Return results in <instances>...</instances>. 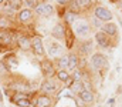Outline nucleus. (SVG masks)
<instances>
[{
  "label": "nucleus",
  "instance_id": "nucleus-16",
  "mask_svg": "<svg viewBox=\"0 0 122 107\" xmlns=\"http://www.w3.org/2000/svg\"><path fill=\"white\" fill-rule=\"evenodd\" d=\"M61 51V46L60 44H57V43H53V44H50V49H48V53H50V56H58Z\"/></svg>",
  "mask_w": 122,
  "mask_h": 107
},
{
  "label": "nucleus",
  "instance_id": "nucleus-24",
  "mask_svg": "<svg viewBox=\"0 0 122 107\" xmlns=\"http://www.w3.org/2000/svg\"><path fill=\"white\" fill-rule=\"evenodd\" d=\"M57 77L60 79L61 81H67V80L70 79L68 73H67V71H64V70H60V71H58V73H57Z\"/></svg>",
  "mask_w": 122,
  "mask_h": 107
},
{
  "label": "nucleus",
  "instance_id": "nucleus-6",
  "mask_svg": "<svg viewBox=\"0 0 122 107\" xmlns=\"http://www.w3.org/2000/svg\"><path fill=\"white\" fill-rule=\"evenodd\" d=\"M41 70H43V73L48 77H51L53 74H54V67H53V64H51V62L50 60H43L41 62Z\"/></svg>",
  "mask_w": 122,
  "mask_h": 107
},
{
  "label": "nucleus",
  "instance_id": "nucleus-31",
  "mask_svg": "<svg viewBox=\"0 0 122 107\" xmlns=\"http://www.w3.org/2000/svg\"><path fill=\"white\" fill-rule=\"evenodd\" d=\"M111 1H118V0H111Z\"/></svg>",
  "mask_w": 122,
  "mask_h": 107
},
{
  "label": "nucleus",
  "instance_id": "nucleus-8",
  "mask_svg": "<svg viewBox=\"0 0 122 107\" xmlns=\"http://www.w3.org/2000/svg\"><path fill=\"white\" fill-rule=\"evenodd\" d=\"M41 90L44 93H54L57 90V84L54 81H51V80H46L43 83V86H41Z\"/></svg>",
  "mask_w": 122,
  "mask_h": 107
},
{
  "label": "nucleus",
  "instance_id": "nucleus-14",
  "mask_svg": "<svg viewBox=\"0 0 122 107\" xmlns=\"http://www.w3.org/2000/svg\"><path fill=\"white\" fill-rule=\"evenodd\" d=\"M102 33H105V34H109V36L117 34V26H115L114 23L104 24V26H102Z\"/></svg>",
  "mask_w": 122,
  "mask_h": 107
},
{
  "label": "nucleus",
  "instance_id": "nucleus-10",
  "mask_svg": "<svg viewBox=\"0 0 122 107\" xmlns=\"http://www.w3.org/2000/svg\"><path fill=\"white\" fill-rule=\"evenodd\" d=\"M53 36L56 37V39H64L65 37V29H64V26L62 24H56L54 27H53Z\"/></svg>",
  "mask_w": 122,
  "mask_h": 107
},
{
  "label": "nucleus",
  "instance_id": "nucleus-11",
  "mask_svg": "<svg viewBox=\"0 0 122 107\" xmlns=\"http://www.w3.org/2000/svg\"><path fill=\"white\" fill-rule=\"evenodd\" d=\"M78 96H80V99H81L84 103H85V101H87V103H91L92 100H94V94H92L91 90H88V89H84Z\"/></svg>",
  "mask_w": 122,
  "mask_h": 107
},
{
  "label": "nucleus",
  "instance_id": "nucleus-29",
  "mask_svg": "<svg viewBox=\"0 0 122 107\" xmlns=\"http://www.w3.org/2000/svg\"><path fill=\"white\" fill-rule=\"evenodd\" d=\"M57 3H58V4H61V6H64V4L67 3V0H57Z\"/></svg>",
  "mask_w": 122,
  "mask_h": 107
},
{
  "label": "nucleus",
  "instance_id": "nucleus-13",
  "mask_svg": "<svg viewBox=\"0 0 122 107\" xmlns=\"http://www.w3.org/2000/svg\"><path fill=\"white\" fill-rule=\"evenodd\" d=\"M14 101H16V104L19 107H30L31 106V101L27 97H24V96H17V97H14Z\"/></svg>",
  "mask_w": 122,
  "mask_h": 107
},
{
  "label": "nucleus",
  "instance_id": "nucleus-23",
  "mask_svg": "<svg viewBox=\"0 0 122 107\" xmlns=\"http://www.w3.org/2000/svg\"><path fill=\"white\" fill-rule=\"evenodd\" d=\"M9 24H10L9 19H6V17H0V30H6V29L9 27Z\"/></svg>",
  "mask_w": 122,
  "mask_h": 107
},
{
  "label": "nucleus",
  "instance_id": "nucleus-26",
  "mask_svg": "<svg viewBox=\"0 0 122 107\" xmlns=\"http://www.w3.org/2000/svg\"><path fill=\"white\" fill-rule=\"evenodd\" d=\"M10 6H11L14 10H19L20 6H21V0H10Z\"/></svg>",
  "mask_w": 122,
  "mask_h": 107
},
{
  "label": "nucleus",
  "instance_id": "nucleus-1",
  "mask_svg": "<svg viewBox=\"0 0 122 107\" xmlns=\"http://www.w3.org/2000/svg\"><path fill=\"white\" fill-rule=\"evenodd\" d=\"M74 32L78 36H87L90 33V24L84 20H78L74 23Z\"/></svg>",
  "mask_w": 122,
  "mask_h": 107
},
{
  "label": "nucleus",
  "instance_id": "nucleus-28",
  "mask_svg": "<svg viewBox=\"0 0 122 107\" xmlns=\"http://www.w3.org/2000/svg\"><path fill=\"white\" fill-rule=\"evenodd\" d=\"M75 101H77V106H78V107H82V106H84V101H82L80 97H78V99H75Z\"/></svg>",
  "mask_w": 122,
  "mask_h": 107
},
{
  "label": "nucleus",
  "instance_id": "nucleus-18",
  "mask_svg": "<svg viewBox=\"0 0 122 107\" xmlns=\"http://www.w3.org/2000/svg\"><path fill=\"white\" fill-rule=\"evenodd\" d=\"M84 90V84H82V81H75L74 80V83H72V87H71V91H75V93H81Z\"/></svg>",
  "mask_w": 122,
  "mask_h": 107
},
{
  "label": "nucleus",
  "instance_id": "nucleus-9",
  "mask_svg": "<svg viewBox=\"0 0 122 107\" xmlns=\"http://www.w3.org/2000/svg\"><path fill=\"white\" fill-rule=\"evenodd\" d=\"M95 40H97V43H98L101 47H108V46H109V40H108V37H107L105 33H102V32H99V33L95 34Z\"/></svg>",
  "mask_w": 122,
  "mask_h": 107
},
{
  "label": "nucleus",
  "instance_id": "nucleus-30",
  "mask_svg": "<svg viewBox=\"0 0 122 107\" xmlns=\"http://www.w3.org/2000/svg\"><path fill=\"white\" fill-rule=\"evenodd\" d=\"M0 101H1V94H0Z\"/></svg>",
  "mask_w": 122,
  "mask_h": 107
},
{
  "label": "nucleus",
  "instance_id": "nucleus-3",
  "mask_svg": "<svg viewBox=\"0 0 122 107\" xmlns=\"http://www.w3.org/2000/svg\"><path fill=\"white\" fill-rule=\"evenodd\" d=\"M91 63H92V66H94L95 69H101V67L105 66L107 59H105L104 54H101V53H95V54L92 56V59H91Z\"/></svg>",
  "mask_w": 122,
  "mask_h": 107
},
{
  "label": "nucleus",
  "instance_id": "nucleus-20",
  "mask_svg": "<svg viewBox=\"0 0 122 107\" xmlns=\"http://www.w3.org/2000/svg\"><path fill=\"white\" fill-rule=\"evenodd\" d=\"M75 1V4L78 6V7H81V9H87L90 4H91V0H74Z\"/></svg>",
  "mask_w": 122,
  "mask_h": 107
},
{
  "label": "nucleus",
  "instance_id": "nucleus-2",
  "mask_svg": "<svg viewBox=\"0 0 122 107\" xmlns=\"http://www.w3.org/2000/svg\"><path fill=\"white\" fill-rule=\"evenodd\" d=\"M95 16H97L99 20H105V22L112 19V13H111L108 9L102 7V6H98V7H95Z\"/></svg>",
  "mask_w": 122,
  "mask_h": 107
},
{
  "label": "nucleus",
  "instance_id": "nucleus-32",
  "mask_svg": "<svg viewBox=\"0 0 122 107\" xmlns=\"http://www.w3.org/2000/svg\"><path fill=\"white\" fill-rule=\"evenodd\" d=\"M1 1H3V0H0V3H1Z\"/></svg>",
  "mask_w": 122,
  "mask_h": 107
},
{
  "label": "nucleus",
  "instance_id": "nucleus-12",
  "mask_svg": "<svg viewBox=\"0 0 122 107\" xmlns=\"http://www.w3.org/2000/svg\"><path fill=\"white\" fill-rule=\"evenodd\" d=\"M17 41H19V47L23 49V50H29L31 47V41L27 36H20Z\"/></svg>",
  "mask_w": 122,
  "mask_h": 107
},
{
  "label": "nucleus",
  "instance_id": "nucleus-22",
  "mask_svg": "<svg viewBox=\"0 0 122 107\" xmlns=\"http://www.w3.org/2000/svg\"><path fill=\"white\" fill-rule=\"evenodd\" d=\"M75 19H77V16H75L74 13H71V11H68V13L65 14V22H67L68 24H72V23L75 22Z\"/></svg>",
  "mask_w": 122,
  "mask_h": 107
},
{
  "label": "nucleus",
  "instance_id": "nucleus-5",
  "mask_svg": "<svg viewBox=\"0 0 122 107\" xmlns=\"http://www.w3.org/2000/svg\"><path fill=\"white\" fill-rule=\"evenodd\" d=\"M31 47H33V50H34V53H36V54H38V56H43V54H44L43 40H41L40 37H36V39L33 40V43H31Z\"/></svg>",
  "mask_w": 122,
  "mask_h": 107
},
{
  "label": "nucleus",
  "instance_id": "nucleus-33",
  "mask_svg": "<svg viewBox=\"0 0 122 107\" xmlns=\"http://www.w3.org/2000/svg\"><path fill=\"white\" fill-rule=\"evenodd\" d=\"M121 4H122V0H121Z\"/></svg>",
  "mask_w": 122,
  "mask_h": 107
},
{
  "label": "nucleus",
  "instance_id": "nucleus-25",
  "mask_svg": "<svg viewBox=\"0 0 122 107\" xmlns=\"http://www.w3.org/2000/svg\"><path fill=\"white\" fill-rule=\"evenodd\" d=\"M58 64H60L61 69L68 67V56H62V57L60 59V62H58Z\"/></svg>",
  "mask_w": 122,
  "mask_h": 107
},
{
  "label": "nucleus",
  "instance_id": "nucleus-19",
  "mask_svg": "<svg viewBox=\"0 0 122 107\" xmlns=\"http://www.w3.org/2000/svg\"><path fill=\"white\" fill-rule=\"evenodd\" d=\"M10 40H11V37H10V34L7 33V32H3V33H0V43L3 44H9L10 43Z\"/></svg>",
  "mask_w": 122,
  "mask_h": 107
},
{
  "label": "nucleus",
  "instance_id": "nucleus-15",
  "mask_svg": "<svg viewBox=\"0 0 122 107\" xmlns=\"http://www.w3.org/2000/svg\"><path fill=\"white\" fill-rule=\"evenodd\" d=\"M31 16H33V11H31L30 9H24V10H21V11L19 13V17H20L21 22H27V20H30Z\"/></svg>",
  "mask_w": 122,
  "mask_h": 107
},
{
  "label": "nucleus",
  "instance_id": "nucleus-21",
  "mask_svg": "<svg viewBox=\"0 0 122 107\" xmlns=\"http://www.w3.org/2000/svg\"><path fill=\"white\" fill-rule=\"evenodd\" d=\"M58 97H68V99H72V93L70 89H62L60 93H58Z\"/></svg>",
  "mask_w": 122,
  "mask_h": 107
},
{
  "label": "nucleus",
  "instance_id": "nucleus-7",
  "mask_svg": "<svg viewBox=\"0 0 122 107\" xmlns=\"http://www.w3.org/2000/svg\"><path fill=\"white\" fill-rule=\"evenodd\" d=\"M51 106V99L48 96H38L36 99V107H50Z\"/></svg>",
  "mask_w": 122,
  "mask_h": 107
},
{
  "label": "nucleus",
  "instance_id": "nucleus-4",
  "mask_svg": "<svg viewBox=\"0 0 122 107\" xmlns=\"http://www.w3.org/2000/svg\"><path fill=\"white\" fill-rule=\"evenodd\" d=\"M36 11L41 16H50L53 13V6L48 4V3H44V4H38L36 7Z\"/></svg>",
  "mask_w": 122,
  "mask_h": 107
},
{
  "label": "nucleus",
  "instance_id": "nucleus-17",
  "mask_svg": "<svg viewBox=\"0 0 122 107\" xmlns=\"http://www.w3.org/2000/svg\"><path fill=\"white\" fill-rule=\"evenodd\" d=\"M78 64V59L75 54H70L68 56V69H75Z\"/></svg>",
  "mask_w": 122,
  "mask_h": 107
},
{
  "label": "nucleus",
  "instance_id": "nucleus-27",
  "mask_svg": "<svg viewBox=\"0 0 122 107\" xmlns=\"http://www.w3.org/2000/svg\"><path fill=\"white\" fill-rule=\"evenodd\" d=\"M26 4H27V7H30V9H36L37 6H38V1L37 0H26Z\"/></svg>",
  "mask_w": 122,
  "mask_h": 107
}]
</instances>
